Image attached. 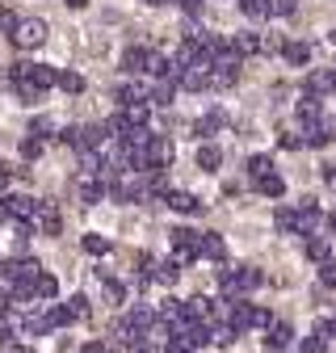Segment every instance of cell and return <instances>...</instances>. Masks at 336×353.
<instances>
[{
    "mask_svg": "<svg viewBox=\"0 0 336 353\" xmlns=\"http://www.w3.org/2000/svg\"><path fill=\"white\" fill-rule=\"evenodd\" d=\"M34 198L25 194H0V219H21V223H30V214H34Z\"/></svg>",
    "mask_w": 336,
    "mask_h": 353,
    "instance_id": "5b68a950",
    "label": "cell"
},
{
    "mask_svg": "<svg viewBox=\"0 0 336 353\" xmlns=\"http://www.w3.org/2000/svg\"><path fill=\"white\" fill-rule=\"evenodd\" d=\"M223 282V290H227V299H248L252 290H257L265 278H261V270H252V265H240L235 274H223L219 278Z\"/></svg>",
    "mask_w": 336,
    "mask_h": 353,
    "instance_id": "3957f363",
    "label": "cell"
},
{
    "mask_svg": "<svg viewBox=\"0 0 336 353\" xmlns=\"http://www.w3.org/2000/svg\"><path fill=\"white\" fill-rule=\"evenodd\" d=\"M51 130H55V122H51V118H34V122H30V135H34V139H47Z\"/></svg>",
    "mask_w": 336,
    "mask_h": 353,
    "instance_id": "d590c367",
    "label": "cell"
},
{
    "mask_svg": "<svg viewBox=\"0 0 336 353\" xmlns=\"http://www.w3.org/2000/svg\"><path fill=\"white\" fill-rule=\"evenodd\" d=\"M21 156H25V160H38V156H42V139H34V135L21 139Z\"/></svg>",
    "mask_w": 336,
    "mask_h": 353,
    "instance_id": "f35d334b",
    "label": "cell"
},
{
    "mask_svg": "<svg viewBox=\"0 0 336 353\" xmlns=\"http://www.w3.org/2000/svg\"><path fill=\"white\" fill-rule=\"evenodd\" d=\"M307 256H311V261H328V256H332V244H328L324 236H311V240H307Z\"/></svg>",
    "mask_w": 336,
    "mask_h": 353,
    "instance_id": "83f0119b",
    "label": "cell"
},
{
    "mask_svg": "<svg viewBox=\"0 0 336 353\" xmlns=\"http://www.w3.org/2000/svg\"><path fill=\"white\" fill-rule=\"evenodd\" d=\"M147 5H160V0H147Z\"/></svg>",
    "mask_w": 336,
    "mask_h": 353,
    "instance_id": "9f6ffc18",
    "label": "cell"
},
{
    "mask_svg": "<svg viewBox=\"0 0 336 353\" xmlns=\"http://www.w3.org/2000/svg\"><path fill=\"white\" fill-rule=\"evenodd\" d=\"M84 252H89V256H105L109 252V240L97 236V232H89V236H84Z\"/></svg>",
    "mask_w": 336,
    "mask_h": 353,
    "instance_id": "f1b7e54d",
    "label": "cell"
},
{
    "mask_svg": "<svg viewBox=\"0 0 336 353\" xmlns=\"http://www.w3.org/2000/svg\"><path fill=\"white\" fill-rule=\"evenodd\" d=\"M324 181H328V185H332V190H336V168H332V164H328V168H324Z\"/></svg>",
    "mask_w": 336,
    "mask_h": 353,
    "instance_id": "f5cc1de1",
    "label": "cell"
},
{
    "mask_svg": "<svg viewBox=\"0 0 336 353\" xmlns=\"http://www.w3.org/2000/svg\"><path fill=\"white\" fill-rule=\"evenodd\" d=\"M269 312H261V307H252L248 299H227V328L231 332H248V328H265Z\"/></svg>",
    "mask_w": 336,
    "mask_h": 353,
    "instance_id": "7a4b0ae2",
    "label": "cell"
},
{
    "mask_svg": "<svg viewBox=\"0 0 336 353\" xmlns=\"http://www.w3.org/2000/svg\"><path fill=\"white\" fill-rule=\"evenodd\" d=\"M240 13L244 17H269L265 13V0H240Z\"/></svg>",
    "mask_w": 336,
    "mask_h": 353,
    "instance_id": "8d00e7d4",
    "label": "cell"
},
{
    "mask_svg": "<svg viewBox=\"0 0 336 353\" xmlns=\"http://www.w3.org/2000/svg\"><path fill=\"white\" fill-rule=\"evenodd\" d=\"M269 17H294V0H265Z\"/></svg>",
    "mask_w": 336,
    "mask_h": 353,
    "instance_id": "4dcf8cb0",
    "label": "cell"
},
{
    "mask_svg": "<svg viewBox=\"0 0 336 353\" xmlns=\"http://www.w3.org/2000/svg\"><path fill=\"white\" fill-rule=\"evenodd\" d=\"M164 202H168V210H177V214H198L202 210V202L193 194H185V190H168Z\"/></svg>",
    "mask_w": 336,
    "mask_h": 353,
    "instance_id": "7c38bea8",
    "label": "cell"
},
{
    "mask_svg": "<svg viewBox=\"0 0 336 353\" xmlns=\"http://www.w3.org/2000/svg\"><path fill=\"white\" fill-rule=\"evenodd\" d=\"M282 148H286V152H299V148H303V139H299V135H286V139H282Z\"/></svg>",
    "mask_w": 336,
    "mask_h": 353,
    "instance_id": "7dc6e473",
    "label": "cell"
},
{
    "mask_svg": "<svg viewBox=\"0 0 336 353\" xmlns=\"http://www.w3.org/2000/svg\"><path fill=\"white\" fill-rule=\"evenodd\" d=\"M257 190H261L265 198H282V194H286V181H282L277 172H265V176H257Z\"/></svg>",
    "mask_w": 336,
    "mask_h": 353,
    "instance_id": "44dd1931",
    "label": "cell"
},
{
    "mask_svg": "<svg viewBox=\"0 0 336 353\" xmlns=\"http://www.w3.org/2000/svg\"><path fill=\"white\" fill-rule=\"evenodd\" d=\"M231 51H235L240 59H244V55H261V51H257V34H252V30L235 34V38H231Z\"/></svg>",
    "mask_w": 336,
    "mask_h": 353,
    "instance_id": "7402d4cb",
    "label": "cell"
},
{
    "mask_svg": "<svg viewBox=\"0 0 336 353\" xmlns=\"http://www.w3.org/2000/svg\"><path fill=\"white\" fill-rule=\"evenodd\" d=\"M5 312H9V290L0 286V316H5Z\"/></svg>",
    "mask_w": 336,
    "mask_h": 353,
    "instance_id": "816d5d0a",
    "label": "cell"
},
{
    "mask_svg": "<svg viewBox=\"0 0 336 353\" xmlns=\"http://www.w3.org/2000/svg\"><path fill=\"white\" fill-rule=\"evenodd\" d=\"M67 316H72V320H84V316H89V299H84V294H72V299H67Z\"/></svg>",
    "mask_w": 336,
    "mask_h": 353,
    "instance_id": "836d02e7",
    "label": "cell"
},
{
    "mask_svg": "<svg viewBox=\"0 0 336 353\" xmlns=\"http://www.w3.org/2000/svg\"><path fill=\"white\" fill-rule=\"evenodd\" d=\"M332 88H336V68H319V72H311V76H307V93H311V97L332 93Z\"/></svg>",
    "mask_w": 336,
    "mask_h": 353,
    "instance_id": "4fadbf2b",
    "label": "cell"
},
{
    "mask_svg": "<svg viewBox=\"0 0 336 353\" xmlns=\"http://www.w3.org/2000/svg\"><path fill=\"white\" fill-rule=\"evenodd\" d=\"M328 341H332V324L319 320L311 336H303V353H328Z\"/></svg>",
    "mask_w": 336,
    "mask_h": 353,
    "instance_id": "5bb4252c",
    "label": "cell"
},
{
    "mask_svg": "<svg viewBox=\"0 0 336 353\" xmlns=\"http://www.w3.org/2000/svg\"><path fill=\"white\" fill-rule=\"evenodd\" d=\"M5 190H9V168L0 164V194H5Z\"/></svg>",
    "mask_w": 336,
    "mask_h": 353,
    "instance_id": "f907efd6",
    "label": "cell"
},
{
    "mask_svg": "<svg viewBox=\"0 0 336 353\" xmlns=\"http://www.w3.org/2000/svg\"><path fill=\"white\" fill-rule=\"evenodd\" d=\"M219 164H223V148H219V143H202V148H198V168H202V172H215Z\"/></svg>",
    "mask_w": 336,
    "mask_h": 353,
    "instance_id": "e0dca14e",
    "label": "cell"
},
{
    "mask_svg": "<svg viewBox=\"0 0 336 353\" xmlns=\"http://www.w3.org/2000/svg\"><path fill=\"white\" fill-rule=\"evenodd\" d=\"M101 198H105V185L97 181V176H89V172H84V185H80V202H84V206H97Z\"/></svg>",
    "mask_w": 336,
    "mask_h": 353,
    "instance_id": "ac0fdd59",
    "label": "cell"
},
{
    "mask_svg": "<svg viewBox=\"0 0 336 353\" xmlns=\"http://www.w3.org/2000/svg\"><path fill=\"white\" fill-rule=\"evenodd\" d=\"M273 223H277V232H294V210H277Z\"/></svg>",
    "mask_w": 336,
    "mask_h": 353,
    "instance_id": "ab89813d",
    "label": "cell"
},
{
    "mask_svg": "<svg viewBox=\"0 0 336 353\" xmlns=\"http://www.w3.org/2000/svg\"><path fill=\"white\" fill-rule=\"evenodd\" d=\"M55 84L63 93H84V76H76V72H55Z\"/></svg>",
    "mask_w": 336,
    "mask_h": 353,
    "instance_id": "4316f807",
    "label": "cell"
},
{
    "mask_svg": "<svg viewBox=\"0 0 336 353\" xmlns=\"http://www.w3.org/2000/svg\"><path fill=\"white\" fill-rule=\"evenodd\" d=\"M294 341V328L286 320H265V349H286Z\"/></svg>",
    "mask_w": 336,
    "mask_h": 353,
    "instance_id": "8fae6325",
    "label": "cell"
},
{
    "mask_svg": "<svg viewBox=\"0 0 336 353\" xmlns=\"http://www.w3.org/2000/svg\"><path fill=\"white\" fill-rule=\"evenodd\" d=\"M122 122H126V130H131V126H147V105L143 101L122 105Z\"/></svg>",
    "mask_w": 336,
    "mask_h": 353,
    "instance_id": "ffe728a7",
    "label": "cell"
},
{
    "mask_svg": "<svg viewBox=\"0 0 336 353\" xmlns=\"http://www.w3.org/2000/svg\"><path fill=\"white\" fill-rule=\"evenodd\" d=\"M34 93H47V88H55V68L51 63H25V76H21ZM17 84V80H13Z\"/></svg>",
    "mask_w": 336,
    "mask_h": 353,
    "instance_id": "ba28073f",
    "label": "cell"
},
{
    "mask_svg": "<svg viewBox=\"0 0 336 353\" xmlns=\"http://www.w3.org/2000/svg\"><path fill=\"white\" fill-rule=\"evenodd\" d=\"M248 172H252V181H257V176L273 172V160H269V156H252V160H248Z\"/></svg>",
    "mask_w": 336,
    "mask_h": 353,
    "instance_id": "e575fe53",
    "label": "cell"
},
{
    "mask_svg": "<svg viewBox=\"0 0 336 353\" xmlns=\"http://www.w3.org/2000/svg\"><path fill=\"white\" fill-rule=\"evenodd\" d=\"M319 126H324V135H328V143H332V139H336V114H332V118H324Z\"/></svg>",
    "mask_w": 336,
    "mask_h": 353,
    "instance_id": "f6af8a7d",
    "label": "cell"
},
{
    "mask_svg": "<svg viewBox=\"0 0 336 353\" xmlns=\"http://www.w3.org/2000/svg\"><path fill=\"white\" fill-rule=\"evenodd\" d=\"M168 236H173L177 261H193V244H198V232H189V228H177V232H168Z\"/></svg>",
    "mask_w": 336,
    "mask_h": 353,
    "instance_id": "9a60e30c",
    "label": "cell"
},
{
    "mask_svg": "<svg viewBox=\"0 0 336 353\" xmlns=\"http://www.w3.org/2000/svg\"><path fill=\"white\" fill-rule=\"evenodd\" d=\"M17 47H42L47 42V21L42 17H30V21H17V30L9 34Z\"/></svg>",
    "mask_w": 336,
    "mask_h": 353,
    "instance_id": "277c9868",
    "label": "cell"
},
{
    "mask_svg": "<svg viewBox=\"0 0 336 353\" xmlns=\"http://www.w3.org/2000/svg\"><path fill=\"white\" fill-rule=\"evenodd\" d=\"M0 345H13V328L9 324H0Z\"/></svg>",
    "mask_w": 336,
    "mask_h": 353,
    "instance_id": "681fc988",
    "label": "cell"
},
{
    "mask_svg": "<svg viewBox=\"0 0 336 353\" xmlns=\"http://www.w3.org/2000/svg\"><path fill=\"white\" fill-rule=\"evenodd\" d=\"M63 5H67V9H84V5H89V0H63Z\"/></svg>",
    "mask_w": 336,
    "mask_h": 353,
    "instance_id": "db71d44e",
    "label": "cell"
},
{
    "mask_svg": "<svg viewBox=\"0 0 336 353\" xmlns=\"http://www.w3.org/2000/svg\"><path fill=\"white\" fill-rule=\"evenodd\" d=\"M51 328H55L51 316H34V312L25 316V332H30V336H42V332H51Z\"/></svg>",
    "mask_w": 336,
    "mask_h": 353,
    "instance_id": "f546056e",
    "label": "cell"
},
{
    "mask_svg": "<svg viewBox=\"0 0 336 353\" xmlns=\"http://www.w3.org/2000/svg\"><path fill=\"white\" fill-rule=\"evenodd\" d=\"M47 316H51V324H55V328H63V324H72V316H67V307H51V312H47Z\"/></svg>",
    "mask_w": 336,
    "mask_h": 353,
    "instance_id": "b9f144b4",
    "label": "cell"
},
{
    "mask_svg": "<svg viewBox=\"0 0 336 353\" xmlns=\"http://www.w3.org/2000/svg\"><path fill=\"white\" fill-rule=\"evenodd\" d=\"M114 97H118V105H131V101H139L131 84H122V88H118V93H114Z\"/></svg>",
    "mask_w": 336,
    "mask_h": 353,
    "instance_id": "7bdbcfd3",
    "label": "cell"
},
{
    "mask_svg": "<svg viewBox=\"0 0 336 353\" xmlns=\"http://www.w3.org/2000/svg\"><path fill=\"white\" fill-rule=\"evenodd\" d=\"M177 261H151V270H147V278L156 282V286H173L177 282Z\"/></svg>",
    "mask_w": 336,
    "mask_h": 353,
    "instance_id": "2e32d148",
    "label": "cell"
},
{
    "mask_svg": "<svg viewBox=\"0 0 336 353\" xmlns=\"http://www.w3.org/2000/svg\"><path fill=\"white\" fill-rule=\"evenodd\" d=\"M5 353H21V349H13V345H5Z\"/></svg>",
    "mask_w": 336,
    "mask_h": 353,
    "instance_id": "11a10c76",
    "label": "cell"
},
{
    "mask_svg": "<svg viewBox=\"0 0 336 353\" xmlns=\"http://www.w3.org/2000/svg\"><path fill=\"white\" fill-rule=\"evenodd\" d=\"M30 219H34V228H38L42 236H59V228H63V219H59V206H55V202H38Z\"/></svg>",
    "mask_w": 336,
    "mask_h": 353,
    "instance_id": "8992f818",
    "label": "cell"
},
{
    "mask_svg": "<svg viewBox=\"0 0 336 353\" xmlns=\"http://www.w3.org/2000/svg\"><path fill=\"white\" fill-rule=\"evenodd\" d=\"M173 97H177V84H173V80H160V84L151 88V105H168Z\"/></svg>",
    "mask_w": 336,
    "mask_h": 353,
    "instance_id": "484cf974",
    "label": "cell"
},
{
    "mask_svg": "<svg viewBox=\"0 0 336 353\" xmlns=\"http://www.w3.org/2000/svg\"><path fill=\"white\" fill-rule=\"evenodd\" d=\"M181 9H185L189 17H198V13H202V0H181Z\"/></svg>",
    "mask_w": 336,
    "mask_h": 353,
    "instance_id": "bcb514c9",
    "label": "cell"
},
{
    "mask_svg": "<svg viewBox=\"0 0 336 353\" xmlns=\"http://www.w3.org/2000/svg\"><path fill=\"white\" fill-rule=\"evenodd\" d=\"M299 118H303V122H315V118H319V97L307 93V97L299 101Z\"/></svg>",
    "mask_w": 336,
    "mask_h": 353,
    "instance_id": "1f68e13d",
    "label": "cell"
},
{
    "mask_svg": "<svg viewBox=\"0 0 336 353\" xmlns=\"http://www.w3.org/2000/svg\"><path fill=\"white\" fill-rule=\"evenodd\" d=\"M0 30H5V34L17 30V13H13V9H0Z\"/></svg>",
    "mask_w": 336,
    "mask_h": 353,
    "instance_id": "60d3db41",
    "label": "cell"
},
{
    "mask_svg": "<svg viewBox=\"0 0 336 353\" xmlns=\"http://www.w3.org/2000/svg\"><path fill=\"white\" fill-rule=\"evenodd\" d=\"M193 256H206V261H223V256H227V244H223V236H219V232H198Z\"/></svg>",
    "mask_w": 336,
    "mask_h": 353,
    "instance_id": "9c48e42d",
    "label": "cell"
},
{
    "mask_svg": "<svg viewBox=\"0 0 336 353\" xmlns=\"http://www.w3.org/2000/svg\"><path fill=\"white\" fill-rule=\"evenodd\" d=\"M151 55H156V51H147V47H126V51H122V72H131V76L151 72Z\"/></svg>",
    "mask_w": 336,
    "mask_h": 353,
    "instance_id": "30bf717a",
    "label": "cell"
},
{
    "mask_svg": "<svg viewBox=\"0 0 336 353\" xmlns=\"http://www.w3.org/2000/svg\"><path fill=\"white\" fill-rule=\"evenodd\" d=\"M143 152H147V168H168V164H173V156H177L173 143H168V135H151Z\"/></svg>",
    "mask_w": 336,
    "mask_h": 353,
    "instance_id": "52a82bcc",
    "label": "cell"
},
{
    "mask_svg": "<svg viewBox=\"0 0 336 353\" xmlns=\"http://www.w3.org/2000/svg\"><path fill=\"white\" fill-rule=\"evenodd\" d=\"M303 143H307V148H328V135H324L319 118H315V122H303Z\"/></svg>",
    "mask_w": 336,
    "mask_h": 353,
    "instance_id": "603a6c76",
    "label": "cell"
},
{
    "mask_svg": "<svg viewBox=\"0 0 336 353\" xmlns=\"http://www.w3.org/2000/svg\"><path fill=\"white\" fill-rule=\"evenodd\" d=\"M219 126H227V114H223V110H210V114L198 122V135H215Z\"/></svg>",
    "mask_w": 336,
    "mask_h": 353,
    "instance_id": "d4e9b609",
    "label": "cell"
},
{
    "mask_svg": "<svg viewBox=\"0 0 336 353\" xmlns=\"http://www.w3.org/2000/svg\"><path fill=\"white\" fill-rule=\"evenodd\" d=\"M319 282H324V286H336V261H332V256L319 261Z\"/></svg>",
    "mask_w": 336,
    "mask_h": 353,
    "instance_id": "74e56055",
    "label": "cell"
},
{
    "mask_svg": "<svg viewBox=\"0 0 336 353\" xmlns=\"http://www.w3.org/2000/svg\"><path fill=\"white\" fill-rule=\"evenodd\" d=\"M55 294H59V282L51 274H38L34 278V299H55Z\"/></svg>",
    "mask_w": 336,
    "mask_h": 353,
    "instance_id": "cb8c5ba5",
    "label": "cell"
},
{
    "mask_svg": "<svg viewBox=\"0 0 336 353\" xmlns=\"http://www.w3.org/2000/svg\"><path fill=\"white\" fill-rule=\"evenodd\" d=\"M105 294H109V299H114V303H122V299H126V290H122V286H118V282H109V278H105Z\"/></svg>",
    "mask_w": 336,
    "mask_h": 353,
    "instance_id": "ee69618b",
    "label": "cell"
},
{
    "mask_svg": "<svg viewBox=\"0 0 336 353\" xmlns=\"http://www.w3.org/2000/svg\"><path fill=\"white\" fill-rule=\"evenodd\" d=\"M235 336H240V332H231L227 324H219V328H210V345H219V349H227V345H231Z\"/></svg>",
    "mask_w": 336,
    "mask_h": 353,
    "instance_id": "d6a6232c",
    "label": "cell"
},
{
    "mask_svg": "<svg viewBox=\"0 0 336 353\" xmlns=\"http://www.w3.org/2000/svg\"><path fill=\"white\" fill-rule=\"evenodd\" d=\"M59 139L84 156V152H101L109 135H105V126H101V122H93V126H67V130H59Z\"/></svg>",
    "mask_w": 336,
    "mask_h": 353,
    "instance_id": "6da1fadb",
    "label": "cell"
},
{
    "mask_svg": "<svg viewBox=\"0 0 336 353\" xmlns=\"http://www.w3.org/2000/svg\"><path fill=\"white\" fill-rule=\"evenodd\" d=\"M80 353H109V349H105V345H101V341H89V345H84V349H80Z\"/></svg>",
    "mask_w": 336,
    "mask_h": 353,
    "instance_id": "c3c4849f",
    "label": "cell"
},
{
    "mask_svg": "<svg viewBox=\"0 0 336 353\" xmlns=\"http://www.w3.org/2000/svg\"><path fill=\"white\" fill-rule=\"evenodd\" d=\"M282 55H286V63L303 68V63L311 59V47H307V42H282Z\"/></svg>",
    "mask_w": 336,
    "mask_h": 353,
    "instance_id": "d6986e66",
    "label": "cell"
}]
</instances>
